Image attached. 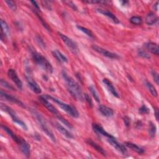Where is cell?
<instances>
[{
  "instance_id": "f35d334b",
  "label": "cell",
  "mask_w": 159,
  "mask_h": 159,
  "mask_svg": "<svg viewBox=\"0 0 159 159\" xmlns=\"http://www.w3.org/2000/svg\"><path fill=\"white\" fill-rule=\"evenodd\" d=\"M64 3L67 4L68 6H70L73 10H77V7L76 6V5L71 2H65Z\"/></svg>"
},
{
  "instance_id": "d6986e66",
  "label": "cell",
  "mask_w": 159,
  "mask_h": 159,
  "mask_svg": "<svg viewBox=\"0 0 159 159\" xmlns=\"http://www.w3.org/2000/svg\"><path fill=\"white\" fill-rule=\"evenodd\" d=\"M2 127L13 139V140L14 141H15L18 144H19V142L20 141V139H21V137H19V136L16 135V134H15L9 127H8L7 126H6L3 124L2 125Z\"/></svg>"
},
{
  "instance_id": "ba28073f",
  "label": "cell",
  "mask_w": 159,
  "mask_h": 159,
  "mask_svg": "<svg viewBox=\"0 0 159 159\" xmlns=\"http://www.w3.org/2000/svg\"><path fill=\"white\" fill-rule=\"evenodd\" d=\"M26 78L27 80L28 86L31 89V90L36 94H41L42 93L41 88L38 85V84L34 80V78L30 75H27Z\"/></svg>"
},
{
  "instance_id": "f1b7e54d",
  "label": "cell",
  "mask_w": 159,
  "mask_h": 159,
  "mask_svg": "<svg viewBox=\"0 0 159 159\" xmlns=\"http://www.w3.org/2000/svg\"><path fill=\"white\" fill-rule=\"evenodd\" d=\"M89 90L92 93V95H93V98H95V101L98 103H100V97H99V95L97 92V90H95V87L93 86H90L89 87Z\"/></svg>"
},
{
  "instance_id": "60d3db41",
  "label": "cell",
  "mask_w": 159,
  "mask_h": 159,
  "mask_svg": "<svg viewBox=\"0 0 159 159\" xmlns=\"http://www.w3.org/2000/svg\"><path fill=\"white\" fill-rule=\"evenodd\" d=\"M84 2H85L86 3H90V4H97V3H105V2H100V1H95V0H92V1H84Z\"/></svg>"
},
{
  "instance_id": "ab89813d",
  "label": "cell",
  "mask_w": 159,
  "mask_h": 159,
  "mask_svg": "<svg viewBox=\"0 0 159 159\" xmlns=\"http://www.w3.org/2000/svg\"><path fill=\"white\" fill-rule=\"evenodd\" d=\"M124 124L125 125L128 127L130 126V124H131V120H130V118H128L127 116H125L124 118Z\"/></svg>"
},
{
  "instance_id": "3957f363",
  "label": "cell",
  "mask_w": 159,
  "mask_h": 159,
  "mask_svg": "<svg viewBox=\"0 0 159 159\" xmlns=\"http://www.w3.org/2000/svg\"><path fill=\"white\" fill-rule=\"evenodd\" d=\"M45 98H47L49 100H50L51 101H54L56 104H57L63 111H65L67 113H68L69 115H70L71 117L77 118L79 116V114L76 110L74 108L73 106H71L70 105H68L65 103L62 102L60 100H58L54 97H52V96H50L49 95H47L45 96Z\"/></svg>"
},
{
  "instance_id": "1f68e13d",
  "label": "cell",
  "mask_w": 159,
  "mask_h": 159,
  "mask_svg": "<svg viewBox=\"0 0 159 159\" xmlns=\"http://www.w3.org/2000/svg\"><path fill=\"white\" fill-rule=\"evenodd\" d=\"M0 83H1V85H2L3 87H4V88H6V89L11 90H13V91L15 90V88H14V87H13V86H11L8 82L4 80L3 79H2V80H1V82H0Z\"/></svg>"
},
{
  "instance_id": "ac0fdd59",
  "label": "cell",
  "mask_w": 159,
  "mask_h": 159,
  "mask_svg": "<svg viewBox=\"0 0 159 159\" xmlns=\"http://www.w3.org/2000/svg\"><path fill=\"white\" fill-rule=\"evenodd\" d=\"M53 56L59 63H67L68 58L58 50H55L52 52Z\"/></svg>"
},
{
  "instance_id": "f6af8a7d",
  "label": "cell",
  "mask_w": 159,
  "mask_h": 159,
  "mask_svg": "<svg viewBox=\"0 0 159 159\" xmlns=\"http://www.w3.org/2000/svg\"><path fill=\"white\" fill-rule=\"evenodd\" d=\"M121 3H122V5H126V3H128V2H121Z\"/></svg>"
},
{
  "instance_id": "ffe728a7",
  "label": "cell",
  "mask_w": 159,
  "mask_h": 159,
  "mask_svg": "<svg viewBox=\"0 0 159 159\" xmlns=\"http://www.w3.org/2000/svg\"><path fill=\"white\" fill-rule=\"evenodd\" d=\"M93 130L97 132L98 134H101L107 138H109V137H112L113 136L111 135H110V134H108L107 132H106L105 131V129L100 125L97 124H93Z\"/></svg>"
},
{
  "instance_id": "44dd1931",
  "label": "cell",
  "mask_w": 159,
  "mask_h": 159,
  "mask_svg": "<svg viewBox=\"0 0 159 159\" xmlns=\"http://www.w3.org/2000/svg\"><path fill=\"white\" fill-rule=\"evenodd\" d=\"M158 21V17L154 13H148L146 18H145V23L147 25L152 26L156 23V22Z\"/></svg>"
},
{
  "instance_id": "8d00e7d4",
  "label": "cell",
  "mask_w": 159,
  "mask_h": 159,
  "mask_svg": "<svg viewBox=\"0 0 159 159\" xmlns=\"http://www.w3.org/2000/svg\"><path fill=\"white\" fill-rule=\"evenodd\" d=\"M139 112H140V113H141L142 114H148L150 112V110L145 105H143L139 109Z\"/></svg>"
},
{
  "instance_id": "e575fe53",
  "label": "cell",
  "mask_w": 159,
  "mask_h": 159,
  "mask_svg": "<svg viewBox=\"0 0 159 159\" xmlns=\"http://www.w3.org/2000/svg\"><path fill=\"white\" fill-rule=\"evenodd\" d=\"M152 76H153L154 82L156 83V84H157V85H158V84H159L158 73L156 71L152 70Z\"/></svg>"
},
{
  "instance_id": "4316f807",
  "label": "cell",
  "mask_w": 159,
  "mask_h": 159,
  "mask_svg": "<svg viewBox=\"0 0 159 159\" xmlns=\"http://www.w3.org/2000/svg\"><path fill=\"white\" fill-rule=\"evenodd\" d=\"M130 22L134 25H141L142 23V19L140 16H132L130 19Z\"/></svg>"
},
{
  "instance_id": "74e56055",
  "label": "cell",
  "mask_w": 159,
  "mask_h": 159,
  "mask_svg": "<svg viewBox=\"0 0 159 159\" xmlns=\"http://www.w3.org/2000/svg\"><path fill=\"white\" fill-rule=\"evenodd\" d=\"M84 98L85 99L86 101L90 106V107L92 108L93 107V101H92V100L91 97H90V95L87 93H85V94L84 95Z\"/></svg>"
},
{
  "instance_id": "b9f144b4",
  "label": "cell",
  "mask_w": 159,
  "mask_h": 159,
  "mask_svg": "<svg viewBox=\"0 0 159 159\" xmlns=\"http://www.w3.org/2000/svg\"><path fill=\"white\" fill-rule=\"evenodd\" d=\"M31 3L34 5V7H35V10H36V9H37V10H39V6L37 5V3H36V2L32 1V2H31Z\"/></svg>"
},
{
  "instance_id": "f546056e",
  "label": "cell",
  "mask_w": 159,
  "mask_h": 159,
  "mask_svg": "<svg viewBox=\"0 0 159 159\" xmlns=\"http://www.w3.org/2000/svg\"><path fill=\"white\" fill-rule=\"evenodd\" d=\"M63 124H65L67 127H68V128H70V129H72L73 128V126H71V124L68 121H67L64 118H63L60 114H58V116H56Z\"/></svg>"
},
{
  "instance_id": "83f0119b",
  "label": "cell",
  "mask_w": 159,
  "mask_h": 159,
  "mask_svg": "<svg viewBox=\"0 0 159 159\" xmlns=\"http://www.w3.org/2000/svg\"><path fill=\"white\" fill-rule=\"evenodd\" d=\"M146 85H147L148 90L150 91V93L152 94V95L154 97H157V92L155 88L153 86V85L148 82H146Z\"/></svg>"
},
{
  "instance_id": "9a60e30c",
  "label": "cell",
  "mask_w": 159,
  "mask_h": 159,
  "mask_svg": "<svg viewBox=\"0 0 159 159\" xmlns=\"http://www.w3.org/2000/svg\"><path fill=\"white\" fill-rule=\"evenodd\" d=\"M97 11L103 15L104 16H107L108 18H110L114 23H116V24H119V20L118 19V18L114 15L111 12L106 10H103V9H101V8H98L97 10Z\"/></svg>"
},
{
  "instance_id": "e0dca14e",
  "label": "cell",
  "mask_w": 159,
  "mask_h": 159,
  "mask_svg": "<svg viewBox=\"0 0 159 159\" xmlns=\"http://www.w3.org/2000/svg\"><path fill=\"white\" fill-rule=\"evenodd\" d=\"M55 127L56 129L62 134L64 136H65L66 137L68 138V139H73V134L70 132L68 131L67 129H65L63 126H62L61 124H60L58 122H55Z\"/></svg>"
},
{
  "instance_id": "7bdbcfd3",
  "label": "cell",
  "mask_w": 159,
  "mask_h": 159,
  "mask_svg": "<svg viewBox=\"0 0 159 159\" xmlns=\"http://www.w3.org/2000/svg\"><path fill=\"white\" fill-rule=\"evenodd\" d=\"M155 117H156L157 120L158 121V109L155 110Z\"/></svg>"
},
{
  "instance_id": "4fadbf2b",
  "label": "cell",
  "mask_w": 159,
  "mask_h": 159,
  "mask_svg": "<svg viewBox=\"0 0 159 159\" xmlns=\"http://www.w3.org/2000/svg\"><path fill=\"white\" fill-rule=\"evenodd\" d=\"M18 145H19L20 150L23 153V154L27 157H29L31 153V146L27 142V141L23 138L21 137L20 142Z\"/></svg>"
},
{
  "instance_id": "30bf717a",
  "label": "cell",
  "mask_w": 159,
  "mask_h": 159,
  "mask_svg": "<svg viewBox=\"0 0 159 159\" xmlns=\"http://www.w3.org/2000/svg\"><path fill=\"white\" fill-rule=\"evenodd\" d=\"M107 141L112 147H113L115 149H116L118 152H121V153L124 155L127 153V150H126V147L123 145L119 143L116 140V138L114 137L113 136L112 137L107 138Z\"/></svg>"
},
{
  "instance_id": "5bb4252c",
  "label": "cell",
  "mask_w": 159,
  "mask_h": 159,
  "mask_svg": "<svg viewBox=\"0 0 159 159\" xmlns=\"http://www.w3.org/2000/svg\"><path fill=\"white\" fill-rule=\"evenodd\" d=\"M103 83L104 84V85L106 86V87L107 88V89L111 92V93L116 98H119V95L118 93L117 92L115 87H114L113 83L108 80V78H104L103 80Z\"/></svg>"
},
{
  "instance_id": "277c9868",
  "label": "cell",
  "mask_w": 159,
  "mask_h": 159,
  "mask_svg": "<svg viewBox=\"0 0 159 159\" xmlns=\"http://www.w3.org/2000/svg\"><path fill=\"white\" fill-rule=\"evenodd\" d=\"M32 113L33 114V116H34V118L36 119L37 121L38 122V123L39 124V125L41 126L42 131H44V132L54 142H56V139L55 137L54 136L53 132H52V131L49 128L45 120L44 119V118H43V116L39 113L38 112H37L36 111L32 110Z\"/></svg>"
},
{
  "instance_id": "6da1fadb",
  "label": "cell",
  "mask_w": 159,
  "mask_h": 159,
  "mask_svg": "<svg viewBox=\"0 0 159 159\" xmlns=\"http://www.w3.org/2000/svg\"><path fill=\"white\" fill-rule=\"evenodd\" d=\"M62 75L67 84L68 90L71 95L76 100L83 101L84 100V96L80 85L73 78L69 76L65 71H62Z\"/></svg>"
},
{
  "instance_id": "8fae6325",
  "label": "cell",
  "mask_w": 159,
  "mask_h": 159,
  "mask_svg": "<svg viewBox=\"0 0 159 159\" xmlns=\"http://www.w3.org/2000/svg\"><path fill=\"white\" fill-rule=\"evenodd\" d=\"M0 95H1L2 98H3L8 101L12 102L13 103H15L16 105H18V106H20L23 108H25L24 105L20 100H19L18 98H16L14 96H12L11 95H9V94L4 92L3 90H1V92H0Z\"/></svg>"
},
{
  "instance_id": "2e32d148",
  "label": "cell",
  "mask_w": 159,
  "mask_h": 159,
  "mask_svg": "<svg viewBox=\"0 0 159 159\" xmlns=\"http://www.w3.org/2000/svg\"><path fill=\"white\" fill-rule=\"evenodd\" d=\"M98 110L104 116L110 118V117H112L114 115L113 110L106 106L100 105L98 108Z\"/></svg>"
},
{
  "instance_id": "7a4b0ae2",
  "label": "cell",
  "mask_w": 159,
  "mask_h": 159,
  "mask_svg": "<svg viewBox=\"0 0 159 159\" xmlns=\"http://www.w3.org/2000/svg\"><path fill=\"white\" fill-rule=\"evenodd\" d=\"M32 57L34 61L38 66L41 67L47 73H53V67L51 63L45 57L34 51L32 52Z\"/></svg>"
},
{
  "instance_id": "d6a6232c",
  "label": "cell",
  "mask_w": 159,
  "mask_h": 159,
  "mask_svg": "<svg viewBox=\"0 0 159 159\" xmlns=\"http://www.w3.org/2000/svg\"><path fill=\"white\" fill-rule=\"evenodd\" d=\"M5 3L7 4L8 6L13 11H16L17 10V6L15 2L13 1H5Z\"/></svg>"
},
{
  "instance_id": "d4e9b609",
  "label": "cell",
  "mask_w": 159,
  "mask_h": 159,
  "mask_svg": "<svg viewBox=\"0 0 159 159\" xmlns=\"http://www.w3.org/2000/svg\"><path fill=\"white\" fill-rule=\"evenodd\" d=\"M1 32L6 36L10 33V28L7 23L3 19H1Z\"/></svg>"
},
{
  "instance_id": "8992f818",
  "label": "cell",
  "mask_w": 159,
  "mask_h": 159,
  "mask_svg": "<svg viewBox=\"0 0 159 159\" xmlns=\"http://www.w3.org/2000/svg\"><path fill=\"white\" fill-rule=\"evenodd\" d=\"M58 36L60 37L62 41L65 44V45L70 49V50L73 53V54H77L79 52V49L78 47L75 42H74L71 39L69 38L68 36L66 35L58 32H57Z\"/></svg>"
},
{
  "instance_id": "cb8c5ba5",
  "label": "cell",
  "mask_w": 159,
  "mask_h": 159,
  "mask_svg": "<svg viewBox=\"0 0 159 159\" xmlns=\"http://www.w3.org/2000/svg\"><path fill=\"white\" fill-rule=\"evenodd\" d=\"M125 145L127 147L131 148L132 150H133V151H134V152H137L139 154H142L144 152V150L142 148H141L140 147L137 146L136 144H133L132 142H125Z\"/></svg>"
},
{
  "instance_id": "d590c367",
  "label": "cell",
  "mask_w": 159,
  "mask_h": 159,
  "mask_svg": "<svg viewBox=\"0 0 159 159\" xmlns=\"http://www.w3.org/2000/svg\"><path fill=\"white\" fill-rule=\"evenodd\" d=\"M35 13H36V14L37 15V16H38V18H39V19L41 20V23H42V25H43V26L47 30V31H51V30H50V28L49 27V26L46 24V23L44 21V19L42 18V17L39 15V14L36 11H35Z\"/></svg>"
},
{
  "instance_id": "4dcf8cb0",
  "label": "cell",
  "mask_w": 159,
  "mask_h": 159,
  "mask_svg": "<svg viewBox=\"0 0 159 159\" xmlns=\"http://www.w3.org/2000/svg\"><path fill=\"white\" fill-rule=\"evenodd\" d=\"M156 132V126L155 125L152 123L150 122V127H149V135L152 138H153L155 137Z\"/></svg>"
},
{
  "instance_id": "ee69618b",
  "label": "cell",
  "mask_w": 159,
  "mask_h": 159,
  "mask_svg": "<svg viewBox=\"0 0 159 159\" xmlns=\"http://www.w3.org/2000/svg\"><path fill=\"white\" fill-rule=\"evenodd\" d=\"M158 2H157V3L154 5V6H153V8H154V7L155 8V10L156 11H157V10H158Z\"/></svg>"
},
{
  "instance_id": "836d02e7",
  "label": "cell",
  "mask_w": 159,
  "mask_h": 159,
  "mask_svg": "<svg viewBox=\"0 0 159 159\" xmlns=\"http://www.w3.org/2000/svg\"><path fill=\"white\" fill-rule=\"evenodd\" d=\"M138 54H139V56H140L143 58H150L147 52H145V50H142V49L138 50Z\"/></svg>"
},
{
  "instance_id": "5b68a950",
  "label": "cell",
  "mask_w": 159,
  "mask_h": 159,
  "mask_svg": "<svg viewBox=\"0 0 159 159\" xmlns=\"http://www.w3.org/2000/svg\"><path fill=\"white\" fill-rule=\"evenodd\" d=\"M1 108L3 111H5L6 113H7L12 118L13 121L14 122L16 123L17 124H18L19 126H20L23 129L27 131L28 130V126L26 124L25 122H24L16 114V113L14 111V110L11 108L10 107L6 106L5 105L2 103L1 104Z\"/></svg>"
},
{
  "instance_id": "484cf974",
  "label": "cell",
  "mask_w": 159,
  "mask_h": 159,
  "mask_svg": "<svg viewBox=\"0 0 159 159\" xmlns=\"http://www.w3.org/2000/svg\"><path fill=\"white\" fill-rule=\"evenodd\" d=\"M76 28H78V29H79L80 31H82L84 34H85L87 36H88L90 37H92V38L94 37L93 32L90 29H87V28H86L85 27L81 26H78V25L76 26Z\"/></svg>"
},
{
  "instance_id": "9c48e42d",
  "label": "cell",
  "mask_w": 159,
  "mask_h": 159,
  "mask_svg": "<svg viewBox=\"0 0 159 159\" xmlns=\"http://www.w3.org/2000/svg\"><path fill=\"white\" fill-rule=\"evenodd\" d=\"M8 75L9 78L15 84L16 87L21 90L23 88V83L19 78L16 71L14 69H9V70L8 71Z\"/></svg>"
},
{
  "instance_id": "7402d4cb",
  "label": "cell",
  "mask_w": 159,
  "mask_h": 159,
  "mask_svg": "<svg viewBox=\"0 0 159 159\" xmlns=\"http://www.w3.org/2000/svg\"><path fill=\"white\" fill-rule=\"evenodd\" d=\"M146 47L152 54L156 55H158L159 48L157 44L155 42H148L146 44Z\"/></svg>"
},
{
  "instance_id": "603a6c76",
  "label": "cell",
  "mask_w": 159,
  "mask_h": 159,
  "mask_svg": "<svg viewBox=\"0 0 159 159\" xmlns=\"http://www.w3.org/2000/svg\"><path fill=\"white\" fill-rule=\"evenodd\" d=\"M87 142L90 145H91L92 147H93L95 150H97L98 152H100L101 154H102L103 155H104V156L106 155V152L105 151V150L101 147L98 145L97 143H95L94 141H93L92 139H88L87 140Z\"/></svg>"
},
{
  "instance_id": "52a82bcc",
  "label": "cell",
  "mask_w": 159,
  "mask_h": 159,
  "mask_svg": "<svg viewBox=\"0 0 159 159\" xmlns=\"http://www.w3.org/2000/svg\"><path fill=\"white\" fill-rule=\"evenodd\" d=\"M92 48L96 52H97L98 53L101 54L102 55L108 58H113V59H116V58H118L119 56L118 55H117L116 54L113 53L111 52H110L108 50H107L106 49H105L101 47H99L97 45H93L92 46Z\"/></svg>"
},
{
  "instance_id": "7c38bea8",
  "label": "cell",
  "mask_w": 159,
  "mask_h": 159,
  "mask_svg": "<svg viewBox=\"0 0 159 159\" xmlns=\"http://www.w3.org/2000/svg\"><path fill=\"white\" fill-rule=\"evenodd\" d=\"M39 100L41 101V102L42 103V104L50 111L51 112L52 114H54L55 116H58L59 114L58 111H57V110L47 100V98L45 97V96L43 97H41L39 98Z\"/></svg>"
}]
</instances>
